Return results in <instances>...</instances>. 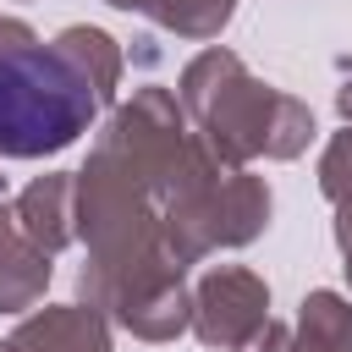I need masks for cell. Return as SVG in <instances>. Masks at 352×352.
I'll return each mask as SVG.
<instances>
[{"label": "cell", "mask_w": 352, "mask_h": 352, "mask_svg": "<svg viewBox=\"0 0 352 352\" xmlns=\"http://www.w3.org/2000/svg\"><path fill=\"white\" fill-rule=\"evenodd\" d=\"M176 104L198 143L231 170H248L253 160H297L314 143V110L297 94L253 77L226 44H209L182 66Z\"/></svg>", "instance_id": "obj_1"}, {"label": "cell", "mask_w": 352, "mask_h": 352, "mask_svg": "<svg viewBox=\"0 0 352 352\" xmlns=\"http://www.w3.org/2000/svg\"><path fill=\"white\" fill-rule=\"evenodd\" d=\"M99 94L55 55V44H16L0 55V160H50L99 121Z\"/></svg>", "instance_id": "obj_2"}, {"label": "cell", "mask_w": 352, "mask_h": 352, "mask_svg": "<svg viewBox=\"0 0 352 352\" xmlns=\"http://www.w3.org/2000/svg\"><path fill=\"white\" fill-rule=\"evenodd\" d=\"M264 319H270V286H264V275H253L248 264H214L209 275H198V286H192V324L187 330L204 346L231 352Z\"/></svg>", "instance_id": "obj_3"}, {"label": "cell", "mask_w": 352, "mask_h": 352, "mask_svg": "<svg viewBox=\"0 0 352 352\" xmlns=\"http://www.w3.org/2000/svg\"><path fill=\"white\" fill-rule=\"evenodd\" d=\"M11 352H110V319L88 302H55L11 330Z\"/></svg>", "instance_id": "obj_4"}, {"label": "cell", "mask_w": 352, "mask_h": 352, "mask_svg": "<svg viewBox=\"0 0 352 352\" xmlns=\"http://www.w3.org/2000/svg\"><path fill=\"white\" fill-rule=\"evenodd\" d=\"M11 209H16V226L28 231V242H38L50 258H55L60 248H72V242H77L72 170H44V176H33V182L11 198Z\"/></svg>", "instance_id": "obj_5"}, {"label": "cell", "mask_w": 352, "mask_h": 352, "mask_svg": "<svg viewBox=\"0 0 352 352\" xmlns=\"http://www.w3.org/2000/svg\"><path fill=\"white\" fill-rule=\"evenodd\" d=\"M55 258L28 242V231L16 226V209L0 204V314H22L50 292Z\"/></svg>", "instance_id": "obj_6"}, {"label": "cell", "mask_w": 352, "mask_h": 352, "mask_svg": "<svg viewBox=\"0 0 352 352\" xmlns=\"http://www.w3.org/2000/svg\"><path fill=\"white\" fill-rule=\"evenodd\" d=\"M50 44H55V55L99 94V104L110 110V104H116V88H121V66H126V60H121V44H116L104 28H88V22L60 28Z\"/></svg>", "instance_id": "obj_7"}, {"label": "cell", "mask_w": 352, "mask_h": 352, "mask_svg": "<svg viewBox=\"0 0 352 352\" xmlns=\"http://www.w3.org/2000/svg\"><path fill=\"white\" fill-rule=\"evenodd\" d=\"M292 352H352V297L308 292L292 319Z\"/></svg>", "instance_id": "obj_8"}, {"label": "cell", "mask_w": 352, "mask_h": 352, "mask_svg": "<svg viewBox=\"0 0 352 352\" xmlns=\"http://www.w3.org/2000/svg\"><path fill=\"white\" fill-rule=\"evenodd\" d=\"M116 11H138L154 28L176 33V38H220V28L236 16V0H104Z\"/></svg>", "instance_id": "obj_9"}, {"label": "cell", "mask_w": 352, "mask_h": 352, "mask_svg": "<svg viewBox=\"0 0 352 352\" xmlns=\"http://www.w3.org/2000/svg\"><path fill=\"white\" fill-rule=\"evenodd\" d=\"M319 192L330 204H352V126L324 143V154H319Z\"/></svg>", "instance_id": "obj_10"}, {"label": "cell", "mask_w": 352, "mask_h": 352, "mask_svg": "<svg viewBox=\"0 0 352 352\" xmlns=\"http://www.w3.org/2000/svg\"><path fill=\"white\" fill-rule=\"evenodd\" d=\"M231 352H292V324H280V319H264L248 341H236Z\"/></svg>", "instance_id": "obj_11"}, {"label": "cell", "mask_w": 352, "mask_h": 352, "mask_svg": "<svg viewBox=\"0 0 352 352\" xmlns=\"http://www.w3.org/2000/svg\"><path fill=\"white\" fill-rule=\"evenodd\" d=\"M336 248L352 264V204H336Z\"/></svg>", "instance_id": "obj_12"}, {"label": "cell", "mask_w": 352, "mask_h": 352, "mask_svg": "<svg viewBox=\"0 0 352 352\" xmlns=\"http://www.w3.org/2000/svg\"><path fill=\"white\" fill-rule=\"evenodd\" d=\"M336 110H341V121L352 126V77H346V82L336 88Z\"/></svg>", "instance_id": "obj_13"}, {"label": "cell", "mask_w": 352, "mask_h": 352, "mask_svg": "<svg viewBox=\"0 0 352 352\" xmlns=\"http://www.w3.org/2000/svg\"><path fill=\"white\" fill-rule=\"evenodd\" d=\"M346 286H352V264H346Z\"/></svg>", "instance_id": "obj_14"}, {"label": "cell", "mask_w": 352, "mask_h": 352, "mask_svg": "<svg viewBox=\"0 0 352 352\" xmlns=\"http://www.w3.org/2000/svg\"><path fill=\"white\" fill-rule=\"evenodd\" d=\"M0 352H11V341H0Z\"/></svg>", "instance_id": "obj_15"}, {"label": "cell", "mask_w": 352, "mask_h": 352, "mask_svg": "<svg viewBox=\"0 0 352 352\" xmlns=\"http://www.w3.org/2000/svg\"><path fill=\"white\" fill-rule=\"evenodd\" d=\"M0 192H6V176H0Z\"/></svg>", "instance_id": "obj_16"}]
</instances>
